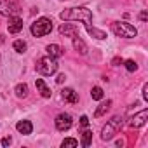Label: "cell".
Returning <instances> with one entry per match:
<instances>
[{
  "label": "cell",
  "instance_id": "cell-1",
  "mask_svg": "<svg viewBox=\"0 0 148 148\" xmlns=\"http://www.w3.org/2000/svg\"><path fill=\"white\" fill-rule=\"evenodd\" d=\"M59 16H61V19H64V21L80 19V21H84V25H86V26H89V25H91V21H92V12H91L87 7H71V9L63 11Z\"/></svg>",
  "mask_w": 148,
  "mask_h": 148
},
{
  "label": "cell",
  "instance_id": "cell-2",
  "mask_svg": "<svg viewBox=\"0 0 148 148\" xmlns=\"http://www.w3.org/2000/svg\"><path fill=\"white\" fill-rule=\"evenodd\" d=\"M122 124H124V120H122V117L120 115H115L105 127H103V131H101V138L106 141V139H112L119 131H120V127H122Z\"/></svg>",
  "mask_w": 148,
  "mask_h": 148
},
{
  "label": "cell",
  "instance_id": "cell-3",
  "mask_svg": "<svg viewBox=\"0 0 148 148\" xmlns=\"http://www.w3.org/2000/svg\"><path fill=\"white\" fill-rule=\"evenodd\" d=\"M51 30H52V23H51V19H47V18H40V19H37V21L32 25V33H33V37H44V35L51 33Z\"/></svg>",
  "mask_w": 148,
  "mask_h": 148
},
{
  "label": "cell",
  "instance_id": "cell-4",
  "mask_svg": "<svg viewBox=\"0 0 148 148\" xmlns=\"http://www.w3.org/2000/svg\"><path fill=\"white\" fill-rule=\"evenodd\" d=\"M56 70H58V63H56L51 56L42 58V59H38V63H37V71L42 73V75H52V73H56Z\"/></svg>",
  "mask_w": 148,
  "mask_h": 148
},
{
  "label": "cell",
  "instance_id": "cell-5",
  "mask_svg": "<svg viewBox=\"0 0 148 148\" xmlns=\"http://www.w3.org/2000/svg\"><path fill=\"white\" fill-rule=\"evenodd\" d=\"M112 30H113V33L117 35V37H124V38H132V37H136V28L134 26H131L129 23H113L112 25Z\"/></svg>",
  "mask_w": 148,
  "mask_h": 148
},
{
  "label": "cell",
  "instance_id": "cell-6",
  "mask_svg": "<svg viewBox=\"0 0 148 148\" xmlns=\"http://www.w3.org/2000/svg\"><path fill=\"white\" fill-rule=\"evenodd\" d=\"M19 11V0H0V14L2 16H16Z\"/></svg>",
  "mask_w": 148,
  "mask_h": 148
},
{
  "label": "cell",
  "instance_id": "cell-7",
  "mask_svg": "<svg viewBox=\"0 0 148 148\" xmlns=\"http://www.w3.org/2000/svg\"><path fill=\"white\" fill-rule=\"evenodd\" d=\"M71 124H73V120L68 113H61L56 117V129L58 131H68L71 127Z\"/></svg>",
  "mask_w": 148,
  "mask_h": 148
},
{
  "label": "cell",
  "instance_id": "cell-8",
  "mask_svg": "<svg viewBox=\"0 0 148 148\" xmlns=\"http://www.w3.org/2000/svg\"><path fill=\"white\" fill-rule=\"evenodd\" d=\"M146 119H148V110L145 108V110H141L138 115H134V117L131 119L129 125H131V127H143V125L146 124Z\"/></svg>",
  "mask_w": 148,
  "mask_h": 148
},
{
  "label": "cell",
  "instance_id": "cell-9",
  "mask_svg": "<svg viewBox=\"0 0 148 148\" xmlns=\"http://www.w3.org/2000/svg\"><path fill=\"white\" fill-rule=\"evenodd\" d=\"M7 28H9V33H19L23 30V19L18 16H9Z\"/></svg>",
  "mask_w": 148,
  "mask_h": 148
},
{
  "label": "cell",
  "instance_id": "cell-10",
  "mask_svg": "<svg viewBox=\"0 0 148 148\" xmlns=\"http://www.w3.org/2000/svg\"><path fill=\"white\" fill-rule=\"evenodd\" d=\"M59 33L64 35V37H71V38H75L79 37V28L75 25H70V23H64L59 26Z\"/></svg>",
  "mask_w": 148,
  "mask_h": 148
},
{
  "label": "cell",
  "instance_id": "cell-11",
  "mask_svg": "<svg viewBox=\"0 0 148 148\" xmlns=\"http://www.w3.org/2000/svg\"><path fill=\"white\" fill-rule=\"evenodd\" d=\"M61 96H63L64 101H68V103H71V105L79 103V96H77V92L73 91V89H63V91H61Z\"/></svg>",
  "mask_w": 148,
  "mask_h": 148
},
{
  "label": "cell",
  "instance_id": "cell-12",
  "mask_svg": "<svg viewBox=\"0 0 148 148\" xmlns=\"http://www.w3.org/2000/svg\"><path fill=\"white\" fill-rule=\"evenodd\" d=\"M35 86H37V89H38V92H40L42 98H51L52 92H51V89L45 86V82H44L42 79H37V80H35Z\"/></svg>",
  "mask_w": 148,
  "mask_h": 148
},
{
  "label": "cell",
  "instance_id": "cell-13",
  "mask_svg": "<svg viewBox=\"0 0 148 148\" xmlns=\"http://www.w3.org/2000/svg\"><path fill=\"white\" fill-rule=\"evenodd\" d=\"M16 129H18L21 134H32L33 125H32V122H30V120H19V122H18V125H16Z\"/></svg>",
  "mask_w": 148,
  "mask_h": 148
},
{
  "label": "cell",
  "instance_id": "cell-14",
  "mask_svg": "<svg viewBox=\"0 0 148 148\" xmlns=\"http://www.w3.org/2000/svg\"><path fill=\"white\" fill-rule=\"evenodd\" d=\"M73 47H75L80 54H87V45H86V42H84L80 37H75V38H73Z\"/></svg>",
  "mask_w": 148,
  "mask_h": 148
},
{
  "label": "cell",
  "instance_id": "cell-15",
  "mask_svg": "<svg viewBox=\"0 0 148 148\" xmlns=\"http://www.w3.org/2000/svg\"><path fill=\"white\" fill-rule=\"evenodd\" d=\"M47 52H49V56H51V58H59V56H63L61 47H59V45H56V44L47 45Z\"/></svg>",
  "mask_w": 148,
  "mask_h": 148
},
{
  "label": "cell",
  "instance_id": "cell-16",
  "mask_svg": "<svg viewBox=\"0 0 148 148\" xmlns=\"http://www.w3.org/2000/svg\"><path fill=\"white\" fill-rule=\"evenodd\" d=\"M110 106H112V101H110V99H108L106 103H101V105H99V108L94 112V117H96V119H99L101 115H105V113L110 110Z\"/></svg>",
  "mask_w": 148,
  "mask_h": 148
},
{
  "label": "cell",
  "instance_id": "cell-17",
  "mask_svg": "<svg viewBox=\"0 0 148 148\" xmlns=\"http://www.w3.org/2000/svg\"><path fill=\"white\" fill-rule=\"evenodd\" d=\"M86 28H87V32H89V35H91V37H96V38H99V40L106 38V33H105V32H101V30H96V28H92L91 25H89V26H86Z\"/></svg>",
  "mask_w": 148,
  "mask_h": 148
},
{
  "label": "cell",
  "instance_id": "cell-18",
  "mask_svg": "<svg viewBox=\"0 0 148 148\" xmlns=\"http://www.w3.org/2000/svg\"><path fill=\"white\" fill-rule=\"evenodd\" d=\"M91 139H92V132L89 129H86L82 132V146H89L91 145Z\"/></svg>",
  "mask_w": 148,
  "mask_h": 148
},
{
  "label": "cell",
  "instance_id": "cell-19",
  "mask_svg": "<svg viewBox=\"0 0 148 148\" xmlns=\"http://www.w3.org/2000/svg\"><path fill=\"white\" fill-rule=\"evenodd\" d=\"M28 94V86L26 84H19L18 87H16V96L18 98H25Z\"/></svg>",
  "mask_w": 148,
  "mask_h": 148
},
{
  "label": "cell",
  "instance_id": "cell-20",
  "mask_svg": "<svg viewBox=\"0 0 148 148\" xmlns=\"http://www.w3.org/2000/svg\"><path fill=\"white\" fill-rule=\"evenodd\" d=\"M91 96H92V99H96V101L103 99V89H101V87H92Z\"/></svg>",
  "mask_w": 148,
  "mask_h": 148
},
{
  "label": "cell",
  "instance_id": "cell-21",
  "mask_svg": "<svg viewBox=\"0 0 148 148\" xmlns=\"http://www.w3.org/2000/svg\"><path fill=\"white\" fill-rule=\"evenodd\" d=\"M14 51H16V52H25V51H26V42L16 40V42H14Z\"/></svg>",
  "mask_w": 148,
  "mask_h": 148
},
{
  "label": "cell",
  "instance_id": "cell-22",
  "mask_svg": "<svg viewBox=\"0 0 148 148\" xmlns=\"http://www.w3.org/2000/svg\"><path fill=\"white\" fill-rule=\"evenodd\" d=\"M125 68H127L129 71H136V70H138V64H136V61L127 59V61H125Z\"/></svg>",
  "mask_w": 148,
  "mask_h": 148
},
{
  "label": "cell",
  "instance_id": "cell-23",
  "mask_svg": "<svg viewBox=\"0 0 148 148\" xmlns=\"http://www.w3.org/2000/svg\"><path fill=\"white\" fill-rule=\"evenodd\" d=\"M61 145H63V146H79V141L73 139V138H68V139H64Z\"/></svg>",
  "mask_w": 148,
  "mask_h": 148
},
{
  "label": "cell",
  "instance_id": "cell-24",
  "mask_svg": "<svg viewBox=\"0 0 148 148\" xmlns=\"http://www.w3.org/2000/svg\"><path fill=\"white\" fill-rule=\"evenodd\" d=\"M80 125H82V127H87V125H89V119H87L86 115L80 117Z\"/></svg>",
  "mask_w": 148,
  "mask_h": 148
},
{
  "label": "cell",
  "instance_id": "cell-25",
  "mask_svg": "<svg viewBox=\"0 0 148 148\" xmlns=\"http://www.w3.org/2000/svg\"><path fill=\"white\" fill-rule=\"evenodd\" d=\"M64 79H66V75H64V73H59V75H58V79H56V82H58V84H63V82H64Z\"/></svg>",
  "mask_w": 148,
  "mask_h": 148
},
{
  "label": "cell",
  "instance_id": "cell-26",
  "mask_svg": "<svg viewBox=\"0 0 148 148\" xmlns=\"http://www.w3.org/2000/svg\"><path fill=\"white\" fill-rule=\"evenodd\" d=\"M143 98H145V99H148V84H145V86H143Z\"/></svg>",
  "mask_w": 148,
  "mask_h": 148
},
{
  "label": "cell",
  "instance_id": "cell-27",
  "mask_svg": "<svg viewBox=\"0 0 148 148\" xmlns=\"http://www.w3.org/2000/svg\"><path fill=\"white\" fill-rule=\"evenodd\" d=\"M139 19H141V21H146V19H148V12H146V11H143V12L139 14Z\"/></svg>",
  "mask_w": 148,
  "mask_h": 148
},
{
  "label": "cell",
  "instance_id": "cell-28",
  "mask_svg": "<svg viewBox=\"0 0 148 148\" xmlns=\"http://www.w3.org/2000/svg\"><path fill=\"white\" fill-rule=\"evenodd\" d=\"M11 145V138H4L2 139V146H9Z\"/></svg>",
  "mask_w": 148,
  "mask_h": 148
},
{
  "label": "cell",
  "instance_id": "cell-29",
  "mask_svg": "<svg viewBox=\"0 0 148 148\" xmlns=\"http://www.w3.org/2000/svg\"><path fill=\"white\" fill-rule=\"evenodd\" d=\"M119 63H122V59H119V58H115V59H113V64H119Z\"/></svg>",
  "mask_w": 148,
  "mask_h": 148
}]
</instances>
